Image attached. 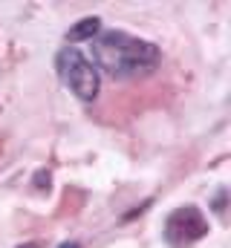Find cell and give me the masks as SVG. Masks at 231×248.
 Segmentation results:
<instances>
[{"mask_svg":"<svg viewBox=\"0 0 231 248\" xmlns=\"http://www.w3.org/2000/svg\"><path fill=\"white\" fill-rule=\"evenodd\" d=\"M93 63L99 72H107L116 81L150 75L162 63V49L145 38L110 29L93 38Z\"/></svg>","mask_w":231,"mask_h":248,"instance_id":"obj_1","label":"cell"},{"mask_svg":"<svg viewBox=\"0 0 231 248\" xmlns=\"http://www.w3.org/2000/svg\"><path fill=\"white\" fill-rule=\"evenodd\" d=\"M55 69H58V75H61V81H64V87L75 98L93 101L99 95V90H101V72L96 69V63L90 61L81 49H72V46L61 49L55 55Z\"/></svg>","mask_w":231,"mask_h":248,"instance_id":"obj_2","label":"cell"},{"mask_svg":"<svg viewBox=\"0 0 231 248\" xmlns=\"http://www.w3.org/2000/svg\"><path fill=\"white\" fill-rule=\"evenodd\" d=\"M208 217L197 205L176 208L165 222V243L171 248H191L208 234Z\"/></svg>","mask_w":231,"mask_h":248,"instance_id":"obj_3","label":"cell"},{"mask_svg":"<svg viewBox=\"0 0 231 248\" xmlns=\"http://www.w3.org/2000/svg\"><path fill=\"white\" fill-rule=\"evenodd\" d=\"M99 32H101V17H81L75 26H69V32H66V44L93 41Z\"/></svg>","mask_w":231,"mask_h":248,"instance_id":"obj_4","label":"cell"},{"mask_svg":"<svg viewBox=\"0 0 231 248\" xmlns=\"http://www.w3.org/2000/svg\"><path fill=\"white\" fill-rule=\"evenodd\" d=\"M58 248H78V243H61Z\"/></svg>","mask_w":231,"mask_h":248,"instance_id":"obj_5","label":"cell"}]
</instances>
